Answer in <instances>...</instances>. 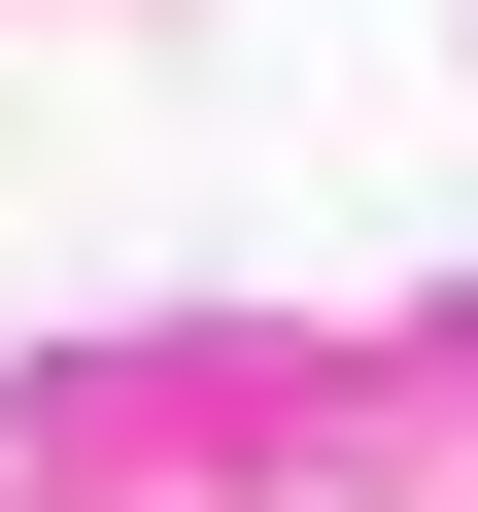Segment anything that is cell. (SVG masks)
Wrapping results in <instances>:
<instances>
[]
</instances>
